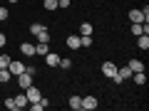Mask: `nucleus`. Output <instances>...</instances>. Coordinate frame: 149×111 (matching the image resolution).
<instances>
[{
	"mask_svg": "<svg viewBox=\"0 0 149 111\" xmlns=\"http://www.w3.org/2000/svg\"><path fill=\"white\" fill-rule=\"evenodd\" d=\"M97 106H100L97 96H85V99H82V111H95Z\"/></svg>",
	"mask_w": 149,
	"mask_h": 111,
	"instance_id": "obj_1",
	"label": "nucleus"
},
{
	"mask_svg": "<svg viewBox=\"0 0 149 111\" xmlns=\"http://www.w3.org/2000/svg\"><path fill=\"white\" fill-rule=\"evenodd\" d=\"M25 96H27V101H30V104H32V101H40V99H42L40 89H37V86H32V84L25 89Z\"/></svg>",
	"mask_w": 149,
	"mask_h": 111,
	"instance_id": "obj_2",
	"label": "nucleus"
},
{
	"mask_svg": "<svg viewBox=\"0 0 149 111\" xmlns=\"http://www.w3.org/2000/svg\"><path fill=\"white\" fill-rule=\"evenodd\" d=\"M15 79H17V86H20V89H22V91H25V89H27V86H30V84H32V77H30V74H27V72H22V74H17Z\"/></svg>",
	"mask_w": 149,
	"mask_h": 111,
	"instance_id": "obj_3",
	"label": "nucleus"
},
{
	"mask_svg": "<svg viewBox=\"0 0 149 111\" xmlns=\"http://www.w3.org/2000/svg\"><path fill=\"white\" fill-rule=\"evenodd\" d=\"M8 72H10L13 77H17V74H22V72H25V62H15V59H13V62L8 64Z\"/></svg>",
	"mask_w": 149,
	"mask_h": 111,
	"instance_id": "obj_4",
	"label": "nucleus"
},
{
	"mask_svg": "<svg viewBox=\"0 0 149 111\" xmlns=\"http://www.w3.org/2000/svg\"><path fill=\"white\" fill-rule=\"evenodd\" d=\"M102 74H104L107 79H112V77L117 74V64H114V62H104V64H102Z\"/></svg>",
	"mask_w": 149,
	"mask_h": 111,
	"instance_id": "obj_5",
	"label": "nucleus"
},
{
	"mask_svg": "<svg viewBox=\"0 0 149 111\" xmlns=\"http://www.w3.org/2000/svg\"><path fill=\"white\" fill-rule=\"evenodd\" d=\"M65 45H67L70 49H80L82 45H80V35H70L67 40H65Z\"/></svg>",
	"mask_w": 149,
	"mask_h": 111,
	"instance_id": "obj_6",
	"label": "nucleus"
},
{
	"mask_svg": "<svg viewBox=\"0 0 149 111\" xmlns=\"http://www.w3.org/2000/svg\"><path fill=\"white\" fill-rule=\"evenodd\" d=\"M67 104H70V109H72V111H82V96H77V94L70 96Z\"/></svg>",
	"mask_w": 149,
	"mask_h": 111,
	"instance_id": "obj_7",
	"label": "nucleus"
},
{
	"mask_svg": "<svg viewBox=\"0 0 149 111\" xmlns=\"http://www.w3.org/2000/svg\"><path fill=\"white\" fill-rule=\"evenodd\" d=\"M47 52H50V42H37L35 45V54L37 57H45Z\"/></svg>",
	"mask_w": 149,
	"mask_h": 111,
	"instance_id": "obj_8",
	"label": "nucleus"
},
{
	"mask_svg": "<svg viewBox=\"0 0 149 111\" xmlns=\"http://www.w3.org/2000/svg\"><path fill=\"white\" fill-rule=\"evenodd\" d=\"M15 106H17V111H20V109H27V106H30V101H27L25 91H22V94H17V96H15Z\"/></svg>",
	"mask_w": 149,
	"mask_h": 111,
	"instance_id": "obj_9",
	"label": "nucleus"
},
{
	"mask_svg": "<svg viewBox=\"0 0 149 111\" xmlns=\"http://www.w3.org/2000/svg\"><path fill=\"white\" fill-rule=\"evenodd\" d=\"M45 64H47V67H57V64H60V54L47 52V54H45Z\"/></svg>",
	"mask_w": 149,
	"mask_h": 111,
	"instance_id": "obj_10",
	"label": "nucleus"
},
{
	"mask_svg": "<svg viewBox=\"0 0 149 111\" xmlns=\"http://www.w3.org/2000/svg\"><path fill=\"white\" fill-rule=\"evenodd\" d=\"M20 52L25 54V57H35V45H30V42H22V45H20Z\"/></svg>",
	"mask_w": 149,
	"mask_h": 111,
	"instance_id": "obj_11",
	"label": "nucleus"
},
{
	"mask_svg": "<svg viewBox=\"0 0 149 111\" xmlns=\"http://www.w3.org/2000/svg\"><path fill=\"white\" fill-rule=\"evenodd\" d=\"M47 104H50V101L42 96L40 101H32V104H30V109H32V111H42V109H47Z\"/></svg>",
	"mask_w": 149,
	"mask_h": 111,
	"instance_id": "obj_12",
	"label": "nucleus"
},
{
	"mask_svg": "<svg viewBox=\"0 0 149 111\" xmlns=\"http://www.w3.org/2000/svg\"><path fill=\"white\" fill-rule=\"evenodd\" d=\"M132 72H144V62L142 59H129V64H127Z\"/></svg>",
	"mask_w": 149,
	"mask_h": 111,
	"instance_id": "obj_13",
	"label": "nucleus"
},
{
	"mask_svg": "<svg viewBox=\"0 0 149 111\" xmlns=\"http://www.w3.org/2000/svg\"><path fill=\"white\" fill-rule=\"evenodd\" d=\"M129 20H132V22H147L142 10H129Z\"/></svg>",
	"mask_w": 149,
	"mask_h": 111,
	"instance_id": "obj_14",
	"label": "nucleus"
},
{
	"mask_svg": "<svg viewBox=\"0 0 149 111\" xmlns=\"http://www.w3.org/2000/svg\"><path fill=\"white\" fill-rule=\"evenodd\" d=\"M132 79H134V84L144 86V84H147V74H144V72H134V74H132Z\"/></svg>",
	"mask_w": 149,
	"mask_h": 111,
	"instance_id": "obj_15",
	"label": "nucleus"
},
{
	"mask_svg": "<svg viewBox=\"0 0 149 111\" xmlns=\"http://www.w3.org/2000/svg\"><path fill=\"white\" fill-rule=\"evenodd\" d=\"M137 47L139 49H149V35H139L137 37Z\"/></svg>",
	"mask_w": 149,
	"mask_h": 111,
	"instance_id": "obj_16",
	"label": "nucleus"
},
{
	"mask_svg": "<svg viewBox=\"0 0 149 111\" xmlns=\"http://www.w3.org/2000/svg\"><path fill=\"white\" fill-rule=\"evenodd\" d=\"M37 42H50V32H47V27H42V30H40V32H37Z\"/></svg>",
	"mask_w": 149,
	"mask_h": 111,
	"instance_id": "obj_17",
	"label": "nucleus"
},
{
	"mask_svg": "<svg viewBox=\"0 0 149 111\" xmlns=\"http://www.w3.org/2000/svg\"><path fill=\"white\" fill-rule=\"evenodd\" d=\"M10 77H13V74L8 72V69H0V84H8V82H10Z\"/></svg>",
	"mask_w": 149,
	"mask_h": 111,
	"instance_id": "obj_18",
	"label": "nucleus"
},
{
	"mask_svg": "<svg viewBox=\"0 0 149 111\" xmlns=\"http://www.w3.org/2000/svg\"><path fill=\"white\" fill-rule=\"evenodd\" d=\"M80 35H92V25L90 22H82L80 25Z\"/></svg>",
	"mask_w": 149,
	"mask_h": 111,
	"instance_id": "obj_19",
	"label": "nucleus"
},
{
	"mask_svg": "<svg viewBox=\"0 0 149 111\" xmlns=\"http://www.w3.org/2000/svg\"><path fill=\"white\" fill-rule=\"evenodd\" d=\"M8 17H10V10H8L5 5H0V22H5Z\"/></svg>",
	"mask_w": 149,
	"mask_h": 111,
	"instance_id": "obj_20",
	"label": "nucleus"
},
{
	"mask_svg": "<svg viewBox=\"0 0 149 111\" xmlns=\"http://www.w3.org/2000/svg\"><path fill=\"white\" fill-rule=\"evenodd\" d=\"M13 59L8 57V54H0V69H8V64H10Z\"/></svg>",
	"mask_w": 149,
	"mask_h": 111,
	"instance_id": "obj_21",
	"label": "nucleus"
},
{
	"mask_svg": "<svg viewBox=\"0 0 149 111\" xmlns=\"http://www.w3.org/2000/svg\"><path fill=\"white\" fill-rule=\"evenodd\" d=\"M57 67H62V69H70L72 67V59H67V57H60V64Z\"/></svg>",
	"mask_w": 149,
	"mask_h": 111,
	"instance_id": "obj_22",
	"label": "nucleus"
},
{
	"mask_svg": "<svg viewBox=\"0 0 149 111\" xmlns=\"http://www.w3.org/2000/svg\"><path fill=\"white\" fill-rule=\"evenodd\" d=\"M45 10H57V0H45Z\"/></svg>",
	"mask_w": 149,
	"mask_h": 111,
	"instance_id": "obj_23",
	"label": "nucleus"
},
{
	"mask_svg": "<svg viewBox=\"0 0 149 111\" xmlns=\"http://www.w3.org/2000/svg\"><path fill=\"white\" fill-rule=\"evenodd\" d=\"M5 109H10V111H17V106H15V99H5Z\"/></svg>",
	"mask_w": 149,
	"mask_h": 111,
	"instance_id": "obj_24",
	"label": "nucleus"
},
{
	"mask_svg": "<svg viewBox=\"0 0 149 111\" xmlns=\"http://www.w3.org/2000/svg\"><path fill=\"white\" fill-rule=\"evenodd\" d=\"M25 72L30 74V77H35V74H37V67H32V64H27V67H25Z\"/></svg>",
	"mask_w": 149,
	"mask_h": 111,
	"instance_id": "obj_25",
	"label": "nucleus"
},
{
	"mask_svg": "<svg viewBox=\"0 0 149 111\" xmlns=\"http://www.w3.org/2000/svg\"><path fill=\"white\" fill-rule=\"evenodd\" d=\"M70 5H72L70 0H57V8H70Z\"/></svg>",
	"mask_w": 149,
	"mask_h": 111,
	"instance_id": "obj_26",
	"label": "nucleus"
},
{
	"mask_svg": "<svg viewBox=\"0 0 149 111\" xmlns=\"http://www.w3.org/2000/svg\"><path fill=\"white\" fill-rule=\"evenodd\" d=\"M5 42H8V40H5V32H0V47H5Z\"/></svg>",
	"mask_w": 149,
	"mask_h": 111,
	"instance_id": "obj_27",
	"label": "nucleus"
},
{
	"mask_svg": "<svg viewBox=\"0 0 149 111\" xmlns=\"http://www.w3.org/2000/svg\"><path fill=\"white\" fill-rule=\"evenodd\" d=\"M8 3H17V0H8Z\"/></svg>",
	"mask_w": 149,
	"mask_h": 111,
	"instance_id": "obj_28",
	"label": "nucleus"
}]
</instances>
